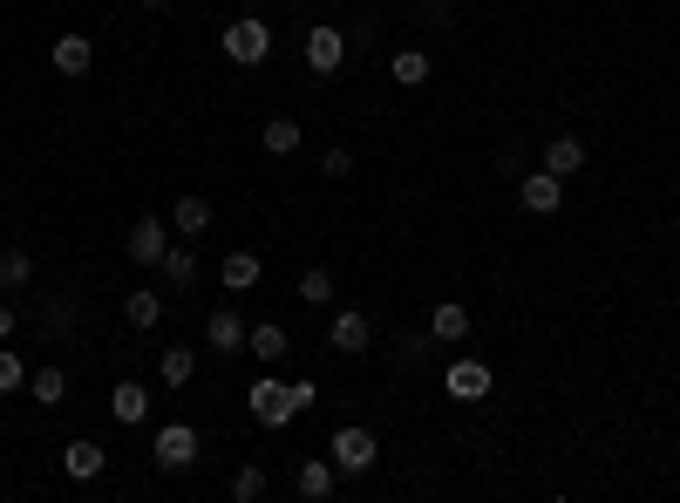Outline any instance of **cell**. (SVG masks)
Here are the masks:
<instances>
[{
	"mask_svg": "<svg viewBox=\"0 0 680 503\" xmlns=\"http://www.w3.org/2000/svg\"><path fill=\"white\" fill-rule=\"evenodd\" d=\"M326 463H334L341 476H368L374 463H382V442H374V429H334V442H326Z\"/></svg>",
	"mask_w": 680,
	"mask_h": 503,
	"instance_id": "cell-1",
	"label": "cell"
},
{
	"mask_svg": "<svg viewBox=\"0 0 680 503\" xmlns=\"http://www.w3.org/2000/svg\"><path fill=\"white\" fill-rule=\"evenodd\" d=\"M224 55H232L239 68H259L266 55H272V28H266V21L259 14H239V21H224Z\"/></svg>",
	"mask_w": 680,
	"mask_h": 503,
	"instance_id": "cell-2",
	"label": "cell"
},
{
	"mask_svg": "<svg viewBox=\"0 0 680 503\" xmlns=\"http://www.w3.org/2000/svg\"><path fill=\"white\" fill-rule=\"evenodd\" d=\"M299 409H293V395H286V382H272V374H259V382H252V422H259V429H286Z\"/></svg>",
	"mask_w": 680,
	"mask_h": 503,
	"instance_id": "cell-3",
	"label": "cell"
},
{
	"mask_svg": "<svg viewBox=\"0 0 680 503\" xmlns=\"http://www.w3.org/2000/svg\"><path fill=\"white\" fill-rule=\"evenodd\" d=\"M150 456H157V469H191L197 463V429L191 422H164L157 442H150Z\"/></svg>",
	"mask_w": 680,
	"mask_h": 503,
	"instance_id": "cell-4",
	"label": "cell"
},
{
	"mask_svg": "<svg viewBox=\"0 0 680 503\" xmlns=\"http://www.w3.org/2000/svg\"><path fill=\"white\" fill-rule=\"evenodd\" d=\"M341 62H347V35L334 28V21H313L307 28V68L313 75H341Z\"/></svg>",
	"mask_w": 680,
	"mask_h": 503,
	"instance_id": "cell-5",
	"label": "cell"
},
{
	"mask_svg": "<svg viewBox=\"0 0 680 503\" xmlns=\"http://www.w3.org/2000/svg\"><path fill=\"white\" fill-rule=\"evenodd\" d=\"M368 340H374V326H368V313H355V307H341L334 320H326V347H334V354H368Z\"/></svg>",
	"mask_w": 680,
	"mask_h": 503,
	"instance_id": "cell-6",
	"label": "cell"
},
{
	"mask_svg": "<svg viewBox=\"0 0 680 503\" xmlns=\"http://www.w3.org/2000/svg\"><path fill=\"white\" fill-rule=\"evenodd\" d=\"M123 252H130L137 266H157L164 252H170V224H164V218H137L130 238H123Z\"/></svg>",
	"mask_w": 680,
	"mask_h": 503,
	"instance_id": "cell-7",
	"label": "cell"
},
{
	"mask_svg": "<svg viewBox=\"0 0 680 503\" xmlns=\"http://www.w3.org/2000/svg\"><path fill=\"white\" fill-rule=\"evenodd\" d=\"M517 197H524V211H538V218H551L565 205V178H551V170L538 164L531 178H517Z\"/></svg>",
	"mask_w": 680,
	"mask_h": 503,
	"instance_id": "cell-8",
	"label": "cell"
},
{
	"mask_svg": "<svg viewBox=\"0 0 680 503\" xmlns=\"http://www.w3.org/2000/svg\"><path fill=\"white\" fill-rule=\"evenodd\" d=\"M62 469L75 476V483H95V476H103V469H110V449L82 436V442H68V449H62Z\"/></svg>",
	"mask_w": 680,
	"mask_h": 503,
	"instance_id": "cell-9",
	"label": "cell"
},
{
	"mask_svg": "<svg viewBox=\"0 0 680 503\" xmlns=\"http://www.w3.org/2000/svg\"><path fill=\"white\" fill-rule=\"evenodd\" d=\"M205 340L218 347V354H245V340H252V326L232 313V307H218L211 320H205Z\"/></svg>",
	"mask_w": 680,
	"mask_h": 503,
	"instance_id": "cell-10",
	"label": "cell"
},
{
	"mask_svg": "<svg viewBox=\"0 0 680 503\" xmlns=\"http://www.w3.org/2000/svg\"><path fill=\"white\" fill-rule=\"evenodd\" d=\"M544 170H551V178H578V170H586V143H578L572 130H559L544 143Z\"/></svg>",
	"mask_w": 680,
	"mask_h": 503,
	"instance_id": "cell-11",
	"label": "cell"
},
{
	"mask_svg": "<svg viewBox=\"0 0 680 503\" xmlns=\"http://www.w3.org/2000/svg\"><path fill=\"white\" fill-rule=\"evenodd\" d=\"M334 483H341V469L326 463V456H313V463H299V476H293V490L307 496V503H326L334 496Z\"/></svg>",
	"mask_w": 680,
	"mask_h": 503,
	"instance_id": "cell-12",
	"label": "cell"
},
{
	"mask_svg": "<svg viewBox=\"0 0 680 503\" xmlns=\"http://www.w3.org/2000/svg\"><path fill=\"white\" fill-rule=\"evenodd\" d=\"M48 62H55L62 75H89L95 68V41L89 35H62L55 48H48Z\"/></svg>",
	"mask_w": 680,
	"mask_h": 503,
	"instance_id": "cell-13",
	"label": "cell"
},
{
	"mask_svg": "<svg viewBox=\"0 0 680 503\" xmlns=\"http://www.w3.org/2000/svg\"><path fill=\"white\" fill-rule=\"evenodd\" d=\"M449 395L457 401H484L490 395V367L484 361H449Z\"/></svg>",
	"mask_w": 680,
	"mask_h": 503,
	"instance_id": "cell-14",
	"label": "cell"
},
{
	"mask_svg": "<svg viewBox=\"0 0 680 503\" xmlns=\"http://www.w3.org/2000/svg\"><path fill=\"white\" fill-rule=\"evenodd\" d=\"M429 340H442V347L470 340V307H457V299H442V307L429 313Z\"/></svg>",
	"mask_w": 680,
	"mask_h": 503,
	"instance_id": "cell-15",
	"label": "cell"
},
{
	"mask_svg": "<svg viewBox=\"0 0 680 503\" xmlns=\"http://www.w3.org/2000/svg\"><path fill=\"white\" fill-rule=\"evenodd\" d=\"M123 320H130L137 334H150V326L164 320V299L150 293V286H130V293H123Z\"/></svg>",
	"mask_w": 680,
	"mask_h": 503,
	"instance_id": "cell-16",
	"label": "cell"
},
{
	"mask_svg": "<svg viewBox=\"0 0 680 503\" xmlns=\"http://www.w3.org/2000/svg\"><path fill=\"white\" fill-rule=\"evenodd\" d=\"M218 280H224V293H252L259 286V252H224Z\"/></svg>",
	"mask_w": 680,
	"mask_h": 503,
	"instance_id": "cell-17",
	"label": "cell"
},
{
	"mask_svg": "<svg viewBox=\"0 0 680 503\" xmlns=\"http://www.w3.org/2000/svg\"><path fill=\"white\" fill-rule=\"evenodd\" d=\"M245 354L259 361V367H280V361H286V326H272V320H266V326H252Z\"/></svg>",
	"mask_w": 680,
	"mask_h": 503,
	"instance_id": "cell-18",
	"label": "cell"
},
{
	"mask_svg": "<svg viewBox=\"0 0 680 503\" xmlns=\"http://www.w3.org/2000/svg\"><path fill=\"white\" fill-rule=\"evenodd\" d=\"M110 415L123 422V429H137V422L150 415V395H143L137 382H116V395H110Z\"/></svg>",
	"mask_w": 680,
	"mask_h": 503,
	"instance_id": "cell-19",
	"label": "cell"
},
{
	"mask_svg": "<svg viewBox=\"0 0 680 503\" xmlns=\"http://www.w3.org/2000/svg\"><path fill=\"white\" fill-rule=\"evenodd\" d=\"M157 272H164V280H170V286H178V293H184V286L197 280V252H191V245H170V252H164V259H157Z\"/></svg>",
	"mask_w": 680,
	"mask_h": 503,
	"instance_id": "cell-20",
	"label": "cell"
},
{
	"mask_svg": "<svg viewBox=\"0 0 680 503\" xmlns=\"http://www.w3.org/2000/svg\"><path fill=\"white\" fill-rule=\"evenodd\" d=\"M157 374H164L170 388H184L191 374H197V347H164V354H157Z\"/></svg>",
	"mask_w": 680,
	"mask_h": 503,
	"instance_id": "cell-21",
	"label": "cell"
},
{
	"mask_svg": "<svg viewBox=\"0 0 680 503\" xmlns=\"http://www.w3.org/2000/svg\"><path fill=\"white\" fill-rule=\"evenodd\" d=\"M259 143L272 150V157H293V150H299V122L293 116H272L266 130H259Z\"/></svg>",
	"mask_w": 680,
	"mask_h": 503,
	"instance_id": "cell-22",
	"label": "cell"
},
{
	"mask_svg": "<svg viewBox=\"0 0 680 503\" xmlns=\"http://www.w3.org/2000/svg\"><path fill=\"white\" fill-rule=\"evenodd\" d=\"M28 395L41 401V409H55V401L68 395V367H41V374H28Z\"/></svg>",
	"mask_w": 680,
	"mask_h": 503,
	"instance_id": "cell-23",
	"label": "cell"
},
{
	"mask_svg": "<svg viewBox=\"0 0 680 503\" xmlns=\"http://www.w3.org/2000/svg\"><path fill=\"white\" fill-rule=\"evenodd\" d=\"M170 224H178L184 238H197V232L211 224V205H205V197H178V211H170Z\"/></svg>",
	"mask_w": 680,
	"mask_h": 503,
	"instance_id": "cell-24",
	"label": "cell"
},
{
	"mask_svg": "<svg viewBox=\"0 0 680 503\" xmlns=\"http://www.w3.org/2000/svg\"><path fill=\"white\" fill-rule=\"evenodd\" d=\"M395 82L422 89V82H429V55H422V48H401V55H395Z\"/></svg>",
	"mask_w": 680,
	"mask_h": 503,
	"instance_id": "cell-25",
	"label": "cell"
},
{
	"mask_svg": "<svg viewBox=\"0 0 680 503\" xmlns=\"http://www.w3.org/2000/svg\"><path fill=\"white\" fill-rule=\"evenodd\" d=\"M28 280H35V259H28V252H0V286L21 293Z\"/></svg>",
	"mask_w": 680,
	"mask_h": 503,
	"instance_id": "cell-26",
	"label": "cell"
},
{
	"mask_svg": "<svg viewBox=\"0 0 680 503\" xmlns=\"http://www.w3.org/2000/svg\"><path fill=\"white\" fill-rule=\"evenodd\" d=\"M299 299H307V307H334V272H299Z\"/></svg>",
	"mask_w": 680,
	"mask_h": 503,
	"instance_id": "cell-27",
	"label": "cell"
},
{
	"mask_svg": "<svg viewBox=\"0 0 680 503\" xmlns=\"http://www.w3.org/2000/svg\"><path fill=\"white\" fill-rule=\"evenodd\" d=\"M21 388H28V361L14 347H0V395H21Z\"/></svg>",
	"mask_w": 680,
	"mask_h": 503,
	"instance_id": "cell-28",
	"label": "cell"
},
{
	"mask_svg": "<svg viewBox=\"0 0 680 503\" xmlns=\"http://www.w3.org/2000/svg\"><path fill=\"white\" fill-rule=\"evenodd\" d=\"M259 496H266V469L245 463V469L232 476V503H259Z\"/></svg>",
	"mask_w": 680,
	"mask_h": 503,
	"instance_id": "cell-29",
	"label": "cell"
},
{
	"mask_svg": "<svg viewBox=\"0 0 680 503\" xmlns=\"http://www.w3.org/2000/svg\"><path fill=\"white\" fill-rule=\"evenodd\" d=\"M320 170H326V178H347V170H355V150H347V143H334V150L320 157Z\"/></svg>",
	"mask_w": 680,
	"mask_h": 503,
	"instance_id": "cell-30",
	"label": "cell"
},
{
	"mask_svg": "<svg viewBox=\"0 0 680 503\" xmlns=\"http://www.w3.org/2000/svg\"><path fill=\"white\" fill-rule=\"evenodd\" d=\"M286 395H293V409H299V415H307V409H313V395H320V388H313V382H293Z\"/></svg>",
	"mask_w": 680,
	"mask_h": 503,
	"instance_id": "cell-31",
	"label": "cell"
},
{
	"mask_svg": "<svg viewBox=\"0 0 680 503\" xmlns=\"http://www.w3.org/2000/svg\"><path fill=\"white\" fill-rule=\"evenodd\" d=\"M0 340H14V307L0 299Z\"/></svg>",
	"mask_w": 680,
	"mask_h": 503,
	"instance_id": "cell-32",
	"label": "cell"
},
{
	"mask_svg": "<svg viewBox=\"0 0 680 503\" xmlns=\"http://www.w3.org/2000/svg\"><path fill=\"white\" fill-rule=\"evenodd\" d=\"M143 8H170V0H143Z\"/></svg>",
	"mask_w": 680,
	"mask_h": 503,
	"instance_id": "cell-33",
	"label": "cell"
}]
</instances>
